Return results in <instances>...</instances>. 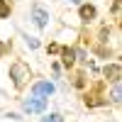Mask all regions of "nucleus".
Instances as JSON below:
<instances>
[{
  "instance_id": "1",
  "label": "nucleus",
  "mask_w": 122,
  "mask_h": 122,
  "mask_svg": "<svg viewBox=\"0 0 122 122\" xmlns=\"http://www.w3.org/2000/svg\"><path fill=\"white\" fill-rule=\"evenodd\" d=\"M10 78H12V83L17 88H22L27 81H29V66L22 64V61H15V64L10 66Z\"/></svg>"
},
{
  "instance_id": "2",
  "label": "nucleus",
  "mask_w": 122,
  "mask_h": 122,
  "mask_svg": "<svg viewBox=\"0 0 122 122\" xmlns=\"http://www.w3.org/2000/svg\"><path fill=\"white\" fill-rule=\"evenodd\" d=\"M22 107L27 110V112H44L46 110V98H27L25 103H22Z\"/></svg>"
},
{
  "instance_id": "3",
  "label": "nucleus",
  "mask_w": 122,
  "mask_h": 122,
  "mask_svg": "<svg viewBox=\"0 0 122 122\" xmlns=\"http://www.w3.org/2000/svg\"><path fill=\"white\" fill-rule=\"evenodd\" d=\"M54 83L51 81H39V83H34V88H32V93L37 95V98H44V95H51L54 93Z\"/></svg>"
},
{
  "instance_id": "4",
  "label": "nucleus",
  "mask_w": 122,
  "mask_h": 122,
  "mask_svg": "<svg viewBox=\"0 0 122 122\" xmlns=\"http://www.w3.org/2000/svg\"><path fill=\"white\" fill-rule=\"evenodd\" d=\"M103 76H105L107 81H112V83H117V81L122 78V66H120V64H107V66L103 68Z\"/></svg>"
},
{
  "instance_id": "5",
  "label": "nucleus",
  "mask_w": 122,
  "mask_h": 122,
  "mask_svg": "<svg viewBox=\"0 0 122 122\" xmlns=\"http://www.w3.org/2000/svg\"><path fill=\"white\" fill-rule=\"evenodd\" d=\"M32 20L37 27H46V20H49V12L42 7V5H34L32 7Z\"/></svg>"
},
{
  "instance_id": "6",
  "label": "nucleus",
  "mask_w": 122,
  "mask_h": 122,
  "mask_svg": "<svg viewBox=\"0 0 122 122\" xmlns=\"http://www.w3.org/2000/svg\"><path fill=\"white\" fill-rule=\"evenodd\" d=\"M61 51V61H64V66H71L76 61V51L73 49H68V46H64V49H59Z\"/></svg>"
},
{
  "instance_id": "7",
  "label": "nucleus",
  "mask_w": 122,
  "mask_h": 122,
  "mask_svg": "<svg viewBox=\"0 0 122 122\" xmlns=\"http://www.w3.org/2000/svg\"><path fill=\"white\" fill-rule=\"evenodd\" d=\"M93 17H95V7H93V5H83V7H81V20L90 22Z\"/></svg>"
},
{
  "instance_id": "8",
  "label": "nucleus",
  "mask_w": 122,
  "mask_h": 122,
  "mask_svg": "<svg viewBox=\"0 0 122 122\" xmlns=\"http://www.w3.org/2000/svg\"><path fill=\"white\" fill-rule=\"evenodd\" d=\"M12 5H10V0H0V17H7Z\"/></svg>"
},
{
  "instance_id": "9",
  "label": "nucleus",
  "mask_w": 122,
  "mask_h": 122,
  "mask_svg": "<svg viewBox=\"0 0 122 122\" xmlns=\"http://www.w3.org/2000/svg\"><path fill=\"white\" fill-rule=\"evenodd\" d=\"M100 103H103V98H100V95H86V105L93 107V105H100Z\"/></svg>"
},
{
  "instance_id": "10",
  "label": "nucleus",
  "mask_w": 122,
  "mask_h": 122,
  "mask_svg": "<svg viewBox=\"0 0 122 122\" xmlns=\"http://www.w3.org/2000/svg\"><path fill=\"white\" fill-rule=\"evenodd\" d=\"M110 98H112V103H120V81L115 83V88H112V95H110Z\"/></svg>"
},
{
  "instance_id": "11",
  "label": "nucleus",
  "mask_w": 122,
  "mask_h": 122,
  "mask_svg": "<svg viewBox=\"0 0 122 122\" xmlns=\"http://www.w3.org/2000/svg\"><path fill=\"white\" fill-rule=\"evenodd\" d=\"M42 122H64V117H61V115H56V112H54V115H49V117H44Z\"/></svg>"
},
{
  "instance_id": "12",
  "label": "nucleus",
  "mask_w": 122,
  "mask_h": 122,
  "mask_svg": "<svg viewBox=\"0 0 122 122\" xmlns=\"http://www.w3.org/2000/svg\"><path fill=\"white\" fill-rule=\"evenodd\" d=\"M27 44H29V49H37V46H39V42H37V39H32V37L27 39Z\"/></svg>"
},
{
  "instance_id": "13",
  "label": "nucleus",
  "mask_w": 122,
  "mask_h": 122,
  "mask_svg": "<svg viewBox=\"0 0 122 122\" xmlns=\"http://www.w3.org/2000/svg\"><path fill=\"white\" fill-rule=\"evenodd\" d=\"M112 12H115V15L120 12V0H115V3H112Z\"/></svg>"
},
{
  "instance_id": "14",
  "label": "nucleus",
  "mask_w": 122,
  "mask_h": 122,
  "mask_svg": "<svg viewBox=\"0 0 122 122\" xmlns=\"http://www.w3.org/2000/svg\"><path fill=\"white\" fill-rule=\"evenodd\" d=\"M68 3H81V0H68Z\"/></svg>"
},
{
  "instance_id": "15",
  "label": "nucleus",
  "mask_w": 122,
  "mask_h": 122,
  "mask_svg": "<svg viewBox=\"0 0 122 122\" xmlns=\"http://www.w3.org/2000/svg\"><path fill=\"white\" fill-rule=\"evenodd\" d=\"M0 54H3V44H0Z\"/></svg>"
}]
</instances>
